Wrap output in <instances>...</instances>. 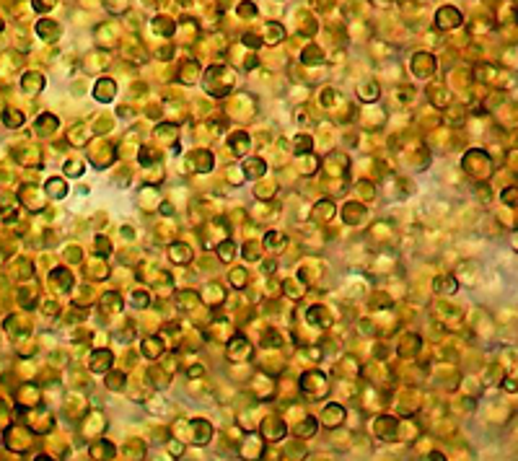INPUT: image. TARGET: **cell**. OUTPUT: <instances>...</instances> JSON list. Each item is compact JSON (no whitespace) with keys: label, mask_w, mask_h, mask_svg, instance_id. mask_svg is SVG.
I'll use <instances>...</instances> for the list:
<instances>
[{"label":"cell","mask_w":518,"mask_h":461,"mask_svg":"<svg viewBox=\"0 0 518 461\" xmlns=\"http://www.w3.org/2000/svg\"><path fill=\"white\" fill-rule=\"evenodd\" d=\"M301 384H303L306 391H311L308 396H314V399L324 396V391H326V378H324L321 373H316V370H314V373H306Z\"/></svg>","instance_id":"cell-1"},{"label":"cell","mask_w":518,"mask_h":461,"mask_svg":"<svg viewBox=\"0 0 518 461\" xmlns=\"http://www.w3.org/2000/svg\"><path fill=\"white\" fill-rule=\"evenodd\" d=\"M435 24L441 29H451V26H459L461 24V13L456 11L453 5H443L438 13H435Z\"/></svg>","instance_id":"cell-2"},{"label":"cell","mask_w":518,"mask_h":461,"mask_svg":"<svg viewBox=\"0 0 518 461\" xmlns=\"http://www.w3.org/2000/svg\"><path fill=\"white\" fill-rule=\"evenodd\" d=\"M114 94H117V88H114L112 80H99V86L94 88V96L99 98V101H112Z\"/></svg>","instance_id":"cell-3"},{"label":"cell","mask_w":518,"mask_h":461,"mask_svg":"<svg viewBox=\"0 0 518 461\" xmlns=\"http://www.w3.org/2000/svg\"><path fill=\"white\" fill-rule=\"evenodd\" d=\"M109 365H112V352H106V350H99L94 355V360H91V370H96V373L106 370Z\"/></svg>","instance_id":"cell-4"},{"label":"cell","mask_w":518,"mask_h":461,"mask_svg":"<svg viewBox=\"0 0 518 461\" xmlns=\"http://www.w3.org/2000/svg\"><path fill=\"white\" fill-rule=\"evenodd\" d=\"M345 420V414H342V407L340 404H329L324 410V422L326 425H340Z\"/></svg>","instance_id":"cell-5"},{"label":"cell","mask_w":518,"mask_h":461,"mask_svg":"<svg viewBox=\"0 0 518 461\" xmlns=\"http://www.w3.org/2000/svg\"><path fill=\"white\" fill-rule=\"evenodd\" d=\"M65 192H68V187H65V182H60V179H52V182L47 184V194L49 197H65Z\"/></svg>","instance_id":"cell-6"},{"label":"cell","mask_w":518,"mask_h":461,"mask_svg":"<svg viewBox=\"0 0 518 461\" xmlns=\"http://www.w3.org/2000/svg\"><path fill=\"white\" fill-rule=\"evenodd\" d=\"M435 288H438L441 293H456V280L453 277H441V280H435Z\"/></svg>","instance_id":"cell-7"},{"label":"cell","mask_w":518,"mask_h":461,"mask_svg":"<svg viewBox=\"0 0 518 461\" xmlns=\"http://www.w3.org/2000/svg\"><path fill=\"white\" fill-rule=\"evenodd\" d=\"M21 122H24V114H21V112L5 109V124H8V127H18Z\"/></svg>","instance_id":"cell-8"},{"label":"cell","mask_w":518,"mask_h":461,"mask_svg":"<svg viewBox=\"0 0 518 461\" xmlns=\"http://www.w3.org/2000/svg\"><path fill=\"white\" fill-rule=\"evenodd\" d=\"M184 246H181V243H176V246H171V251H169V257L174 259V262H187L189 259V249L187 251H181Z\"/></svg>","instance_id":"cell-9"},{"label":"cell","mask_w":518,"mask_h":461,"mask_svg":"<svg viewBox=\"0 0 518 461\" xmlns=\"http://www.w3.org/2000/svg\"><path fill=\"white\" fill-rule=\"evenodd\" d=\"M218 254H221V259H223V262L233 259V243H231V241H223V243H221V249H218Z\"/></svg>","instance_id":"cell-10"},{"label":"cell","mask_w":518,"mask_h":461,"mask_svg":"<svg viewBox=\"0 0 518 461\" xmlns=\"http://www.w3.org/2000/svg\"><path fill=\"white\" fill-rule=\"evenodd\" d=\"M265 34H267V39H270V42H277V39H283V29H280L277 24L267 26V29H265Z\"/></svg>","instance_id":"cell-11"},{"label":"cell","mask_w":518,"mask_h":461,"mask_svg":"<svg viewBox=\"0 0 518 461\" xmlns=\"http://www.w3.org/2000/svg\"><path fill=\"white\" fill-rule=\"evenodd\" d=\"M247 174H249V176L265 174V164H262V161H251V164H247Z\"/></svg>","instance_id":"cell-12"},{"label":"cell","mask_w":518,"mask_h":461,"mask_svg":"<svg viewBox=\"0 0 518 461\" xmlns=\"http://www.w3.org/2000/svg\"><path fill=\"white\" fill-rule=\"evenodd\" d=\"M153 31H158V34H171V31H174V24H169V21H166V24H158V19H156V21H153Z\"/></svg>","instance_id":"cell-13"},{"label":"cell","mask_w":518,"mask_h":461,"mask_svg":"<svg viewBox=\"0 0 518 461\" xmlns=\"http://www.w3.org/2000/svg\"><path fill=\"white\" fill-rule=\"evenodd\" d=\"M296 150H298V153L308 150V138H298V140H296Z\"/></svg>","instance_id":"cell-14"}]
</instances>
